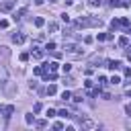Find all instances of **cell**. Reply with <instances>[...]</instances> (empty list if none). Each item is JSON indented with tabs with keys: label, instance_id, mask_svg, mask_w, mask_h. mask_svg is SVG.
Here are the masks:
<instances>
[{
	"label": "cell",
	"instance_id": "cell-1",
	"mask_svg": "<svg viewBox=\"0 0 131 131\" xmlns=\"http://www.w3.org/2000/svg\"><path fill=\"white\" fill-rule=\"evenodd\" d=\"M63 51H66V53H70L72 57H80V55H82L80 45H78V43H74V41H66V43H63Z\"/></svg>",
	"mask_w": 131,
	"mask_h": 131
},
{
	"label": "cell",
	"instance_id": "cell-2",
	"mask_svg": "<svg viewBox=\"0 0 131 131\" xmlns=\"http://www.w3.org/2000/svg\"><path fill=\"white\" fill-rule=\"evenodd\" d=\"M12 8H14V0H6L0 4V12H10Z\"/></svg>",
	"mask_w": 131,
	"mask_h": 131
},
{
	"label": "cell",
	"instance_id": "cell-3",
	"mask_svg": "<svg viewBox=\"0 0 131 131\" xmlns=\"http://www.w3.org/2000/svg\"><path fill=\"white\" fill-rule=\"evenodd\" d=\"M80 125H82V129H94V127H96V123H94L92 119H82Z\"/></svg>",
	"mask_w": 131,
	"mask_h": 131
},
{
	"label": "cell",
	"instance_id": "cell-4",
	"mask_svg": "<svg viewBox=\"0 0 131 131\" xmlns=\"http://www.w3.org/2000/svg\"><path fill=\"white\" fill-rule=\"evenodd\" d=\"M106 68L113 70V72H117V70L121 68V61H119V59H111V61H106Z\"/></svg>",
	"mask_w": 131,
	"mask_h": 131
},
{
	"label": "cell",
	"instance_id": "cell-5",
	"mask_svg": "<svg viewBox=\"0 0 131 131\" xmlns=\"http://www.w3.org/2000/svg\"><path fill=\"white\" fill-rule=\"evenodd\" d=\"M12 43H16V45L25 43V35H23V33H14V35H12Z\"/></svg>",
	"mask_w": 131,
	"mask_h": 131
},
{
	"label": "cell",
	"instance_id": "cell-6",
	"mask_svg": "<svg viewBox=\"0 0 131 131\" xmlns=\"http://www.w3.org/2000/svg\"><path fill=\"white\" fill-rule=\"evenodd\" d=\"M12 113H14V106H12V104L4 106V117H6V119H10V117H12Z\"/></svg>",
	"mask_w": 131,
	"mask_h": 131
},
{
	"label": "cell",
	"instance_id": "cell-7",
	"mask_svg": "<svg viewBox=\"0 0 131 131\" xmlns=\"http://www.w3.org/2000/svg\"><path fill=\"white\" fill-rule=\"evenodd\" d=\"M59 68V63L57 61H49V63H45V70H51V72H55Z\"/></svg>",
	"mask_w": 131,
	"mask_h": 131
},
{
	"label": "cell",
	"instance_id": "cell-8",
	"mask_svg": "<svg viewBox=\"0 0 131 131\" xmlns=\"http://www.w3.org/2000/svg\"><path fill=\"white\" fill-rule=\"evenodd\" d=\"M25 12H27V10H25V8H20L18 12H14V14H12V20H20V16H23Z\"/></svg>",
	"mask_w": 131,
	"mask_h": 131
},
{
	"label": "cell",
	"instance_id": "cell-9",
	"mask_svg": "<svg viewBox=\"0 0 131 131\" xmlns=\"http://www.w3.org/2000/svg\"><path fill=\"white\" fill-rule=\"evenodd\" d=\"M57 115H59L61 119H70V117H72V113H70V111H66V108H61V111H59Z\"/></svg>",
	"mask_w": 131,
	"mask_h": 131
},
{
	"label": "cell",
	"instance_id": "cell-10",
	"mask_svg": "<svg viewBox=\"0 0 131 131\" xmlns=\"http://www.w3.org/2000/svg\"><path fill=\"white\" fill-rule=\"evenodd\" d=\"M41 57H43V51L35 47V51H33V59H41Z\"/></svg>",
	"mask_w": 131,
	"mask_h": 131
},
{
	"label": "cell",
	"instance_id": "cell-11",
	"mask_svg": "<svg viewBox=\"0 0 131 131\" xmlns=\"http://www.w3.org/2000/svg\"><path fill=\"white\" fill-rule=\"evenodd\" d=\"M47 94H51V96H53V94H57V88H55V84H49V86H47Z\"/></svg>",
	"mask_w": 131,
	"mask_h": 131
},
{
	"label": "cell",
	"instance_id": "cell-12",
	"mask_svg": "<svg viewBox=\"0 0 131 131\" xmlns=\"http://www.w3.org/2000/svg\"><path fill=\"white\" fill-rule=\"evenodd\" d=\"M119 45H121V47H127V45H129V37H121V39H119Z\"/></svg>",
	"mask_w": 131,
	"mask_h": 131
},
{
	"label": "cell",
	"instance_id": "cell-13",
	"mask_svg": "<svg viewBox=\"0 0 131 131\" xmlns=\"http://www.w3.org/2000/svg\"><path fill=\"white\" fill-rule=\"evenodd\" d=\"M55 47H57V45H55L53 41H49V43L45 45V51H55Z\"/></svg>",
	"mask_w": 131,
	"mask_h": 131
},
{
	"label": "cell",
	"instance_id": "cell-14",
	"mask_svg": "<svg viewBox=\"0 0 131 131\" xmlns=\"http://www.w3.org/2000/svg\"><path fill=\"white\" fill-rule=\"evenodd\" d=\"M43 25H45V18L37 16V18H35V27H43Z\"/></svg>",
	"mask_w": 131,
	"mask_h": 131
},
{
	"label": "cell",
	"instance_id": "cell-15",
	"mask_svg": "<svg viewBox=\"0 0 131 131\" xmlns=\"http://www.w3.org/2000/svg\"><path fill=\"white\" fill-rule=\"evenodd\" d=\"M61 98H63V100H70V98H72V92H70V90H63V92H61Z\"/></svg>",
	"mask_w": 131,
	"mask_h": 131
},
{
	"label": "cell",
	"instance_id": "cell-16",
	"mask_svg": "<svg viewBox=\"0 0 131 131\" xmlns=\"http://www.w3.org/2000/svg\"><path fill=\"white\" fill-rule=\"evenodd\" d=\"M25 121H27V123L31 125V123H35V117H33L31 113H29V115H25Z\"/></svg>",
	"mask_w": 131,
	"mask_h": 131
},
{
	"label": "cell",
	"instance_id": "cell-17",
	"mask_svg": "<svg viewBox=\"0 0 131 131\" xmlns=\"http://www.w3.org/2000/svg\"><path fill=\"white\" fill-rule=\"evenodd\" d=\"M61 70H63V74H68V72L72 70V63H63V66H61Z\"/></svg>",
	"mask_w": 131,
	"mask_h": 131
},
{
	"label": "cell",
	"instance_id": "cell-18",
	"mask_svg": "<svg viewBox=\"0 0 131 131\" xmlns=\"http://www.w3.org/2000/svg\"><path fill=\"white\" fill-rule=\"evenodd\" d=\"M119 25H121V27H127V25H129V18H125V16H123V18L119 20Z\"/></svg>",
	"mask_w": 131,
	"mask_h": 131
},
{
	"label": "cell",
	"instance_id": "cell-19",
	"mask_svg": "<svg viewBox=\"0 0 131 131\" xmlns=\"http://www.w3.org/2000/svg\"><path fill=\"white\" fill-rule=\"evenodd\" d=\"M45 80H51V82H55V80H57V76H55V74H47V76H45Z\"/></svg>",
	"mask_w": 131,
	"mask_h": 131
},
{
	"label": "cell",
	"instance_id": "cell-20",
	"mask_svg": "<svg viewBox=\"0 0 131 131\" xmlns=\"http://www.w3.org/2000/svg\"><path fill=\"white\" fill-rule=\"evenodd\" d=\"M111 84H121V78H119V76H113V78H111Z\"/></svg>",
	"mask_w": 131,
	"mask_h": 131
},
{
	"label": "cell",
	"instance_id": "cell-21",
	"mask_svg": "<svg viewBox=\"0 0 131 131\" xmlns=\"http://www.w3.org/2000/svg\"><path fill=\"white\" fill-rule=\"evenodd\" d=\"M111 27H113V29H119L121 25H119V20H115V18H113V20H111Z\"/></svg>",
	"mask_w": 131,
	"mask_h": 131
},
{
	"label": "cell",
	"instance_id": "cell-22",
	"mask_svg": "<svg viewBox=\"0 0 131 131\" xmlns=\"http://www.w3.org/2000/svg\"><path fill=\"white\" fill-rule=\"evenodd\" d=\"M49 31L55 33V31H57V25H55V23H49Z\"/></svg>",
	"mask_w": 131,
	"mask_h": 131
},
{
	"label": "cell",
	"instance_id": "cell-23",
	"mask_svg": "<svg viewBox=\"0 0 131 131\" xmlns=\"http://www.w3.org/2000/svg\"><path fill=\"white\" fill-rule=\"evenodd\" d=\"M45 115H47V117H55V115H57V113H55V111H53V108H47V113H45Z\"/></svg>",
	"mask_w": 131,
	"mask_h": 131
},
{
	"label": "cell",
	"instance_id": "cell-24",
	"mask_svg": "<svg viewBox=\"0 0 131 131\" xmlns=\"http://www.w3.org/2000/svg\"><path fill=\"white\" fill-rule=\"evenodd\" d=\"M102 0H90V6H100Z\"/></svg>",
	"mask_w": 131,
	"mask_h": 131
},
{
	"label": "cell",
	"instance_id": "cell-25",
	"mask_svg": "<svg viewBox=\"0 0 131 131\" xmlns=\"http://www.w3.org/2000/svg\"><path fill=\"white\" fill-rule=\"evenodd\" d=\"M0 78H2V80H8V74H6V70H0Z\"/></svg>",
	"mask_w": 131,
	"mask_h": 131
},
{
	"label": "cell",
	"instance_id": "cell-26",
	"mask_svg": "<svg viewBox=\"0 0 131 131\" xmlns=\"http://www.w3.org/2000/svg\"><path fill=\"white\" fill-rule=\"evenodd\" d=\"M61 20H63V23H70V14L63 12V14H61Z\"/></svg>",
	"mask_w": 131,
	"mask_h": 131
},
{
	"label": "cell",
	"instance_id": "cell-27",
	"mask_svg": "<svg viewBox=\"0 0 131 131\" xmlns=\"http://www.w3.org/2000/svg\"><path fill=\"white\" fill-rule=\"evenodd\" d=\"M53 129H63V123H59V121H57V123H53Z\"/></svg>",
	"mask_w": 131,
	"mask_h": 131
},
{
	"label": "cell",
	"instance_id": "cell-28",
	"mask_svg": "<svg viewBox=\"0 0 131 131\" xmlns=\"http://www.w3.org/2000/svg\"><path fill=\"white\" fill-rule=\"evenodd\" d=\"M29 59V53H20V61H27Z\"/></svg>",
	"mask_w": 131,
	"mask_h": 131
},
{
	"label": "cell",
	"instance_id": "cell-29",
	"mask_svg": "<svg viewBox=\"0 0 131 131\" xmlns=\"http://www.w3.org/2000/svg\"><path fill=\"white\" fill-rule=\"evenodd\" d=\"M43 70H45V68H41V66H37V68H35V74H43Z\"/></svg>",
	"mask_w": 131,
	"mask_h": 131
},
{
	"label": "cell",
	"instance_id": "cell-30",
	"mask_svg": "<svg viewBox=\"0 0 131 131\" xmlns=\"http://www.w3.org/2000/svg\"><path fill=\"white\" fill-rule=\"evenodd\" d=\"M33 111H35V113H39V111H41V102H37V104L33 106Z\"/></svg>",
	"mask_w": 131,
	"mask_h": 131
},
{
	"label": "cell",
	"instance_id": "cell-31",
	"mask_svg": "<svg viewBox=\"0 0 131 131\" xmlns=\"http://www.w3.org/2000/svg\"><path fill=\"white\" fill-rule=\"evenodd\" d=\"M35 125H37V127H45V125H47V121H37Z\"/></svg>",
	"mask_w": 131,
	"mask_h": 131
},
{
	"label": "cell",
	"instance_id": "cell-32",
	"mask_svg": "<svg viewBox=\"0 0 131 131\" xmlns=\"http://www.w3.org/2000/svg\"><path fill=\"white\" fill-rule=\"evenodd\" d=\"M125 76H127V78H131V68H125Z\"/></svg>",
	"mask_w": 131,
	"mask_h": 131
},
{
	"label": "cell",
	"instance_id": "cell-33",
	"mask_svg": "<svg viewBox=\"0 0 131 131\" xmlns=\"http://www.w3.org/2000/svg\"><path fill=\"white\" fill-rule=\"evenodd\" d=\"M0 27H2V29H6V27H8V23H6V20H0Z\"/></svg>",
	"mask_w": 131,
	"mask_h": 131
},
{
	"label": "cell",
	"instance_id": "cell-34",
	"mask_svg": "<svg viewBox=\"0 0 131 131\" xmlns=\"http://www.w3.org/2000/svg\"><path fill=\"white\" fill-rule=\"evenodd\" d=\"M125 111H127V115H131V104H127V106H125Z\"/></svg>",
	"mask_w": 131,
	"mask_h": 131
},
{
	"label": "cell",
	"instance_id": "cell-35",
	"mask_svg": "<svg viewBox=\"0 0 131 131\" xmlns=\"http://www.w3.org/2000/svg\"><path fill=\"white\" fill-rule=\"evenodd\" d=\"M74 4V0H66V6H72Z\"/></svg>",
	"mask_w": 131,
	"mask_h": 131
},
{
	"label": "cell",
	"instance_id": "cell-36",
	"mask_svg": "<svg viewBox=\"0 0 131 131\" xmlns=\"http://www.w3.org/2000/svg\"><path fill=\"white\" fill-rule=\"evenodd\" d=\"M125 96H127V98H131V88H129V90L125 92Z\"/></svg>",
	"mask_w": 131,
	"mask_h": 131
},
{
	"label": "cell",
	"instance_id": "cell-37",
	"mask_svg": "<svg viewBox=\"0 0 131 131\" xmlns=\"http://www.w3.org/2000/svg\"><path fill=\"white\" fill-rule=\"evenodd\" d=\"M127 33H129V35H131V29H129V31H127Z\"/></svg>",
	"mask_w": 131,
	"mask_h": 131
},
{
	"label": "cell",
	"instance_id": "cell-38",
	"mask_svg": "<svg viewBox=\"0 0 131 131\" xmlns=\"http://www.w3.org/2000/svg\"><path fill=\"white\" fill-rule=\"evenodd\" d=\"M49 2H57V0H49Z\"/></svg>",
	"mask_w": 131,
	"mask_h": 131
}]
</instances>
